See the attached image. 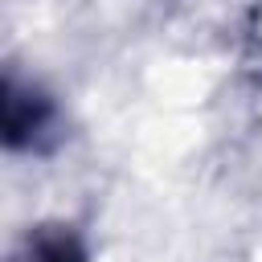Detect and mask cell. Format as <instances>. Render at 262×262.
Listing matches in <instances>:
<instances>
[{"label": "cell", "mask_w": 262, "mask_h": 262, "mask_svg": "<svg viewBox=\"0 0 262 262\" xmlns=\"http://www.w3.org/2000/svg\"><path fill=\"white\" fill-rule=\"evenodd\" d=\"M53 106L37 90H20L16 82L4 86V143L8 147H33L41 131L49 127Z\"/></svg>", "instance_id": "1"}, {"label": "cell", "mask_w": 262, "mask_h": 262, "mask_svg": "<svg viewBox=\"0 0 262 262\" xmlns=\"http://www.w3.org/2000/svg\"><path fill=\"white\" fill-rule=\"evenodd\" d=\"M20 262H86V254L70 233H41L37 242H29V254Z\"/></svg>", "instance_id": "2"}]
</instances>
